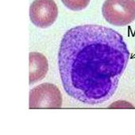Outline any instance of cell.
Instances as JSON below:
<instances>
[{
    "label": "cell",
    "instance_id": "6da1fadb",
    "mask_svg": "<svg viewBox=\"0 0 135 135\" xmlns=\"http://www.w3.org/2000/svg\"><path fill=\"white\" fill-rule=\"evenodd\" d=\"M129 60L123 37L110 28L83 25L68 30L60 45L59 72L65 92L88 105L108 101Z\"/></svg>",
    "mask_w": 135,
    "mask_h": 135
},
{
    "label": "cell",
    "instance_id": "7a4b0ae2",
    "mask_svg": "<svg viewBox=\"0 0 135 135\" xmlns=\"http://www.w3.org/2000/svg\"><path fill=\"white\" fill-rule=\"evenodd\" d=\"M102 13L106 21L111 25L128 26L135 20V0H106Z\"/></svg>",
    "mask_w": 135,
    "mask_h": 135
},
{
    "label": "cell",
    "instance_id": "3957f363",
    "mask_svg": "<svg viewBox=\"0 0 135 135\" xmlns=\"http://www.w3.org/2000/svg\"><path fill=\"white\" fill-rule=\"evenodd\" d=\"M62 95L59 88L49 83L41 84L33 88L30 92V105L34 108H60Z\"/></svg>",
    "mask_w": 135,
    "mask_h": 135
},
{
    "label": "cell",
    "instance_id": "277c9868",
    "mask_svg": "<svg viewBox=\"0 0 135 135\" xmlns=\"http://www.w3.org/2000/svg\"><path fill=\"white\" fill-rule=\"evenodd\" d=\"M32 23L41 29L51 26L58 17V7L54 0H34L30 8Z\"/></svg>",
    "mask_w": 135,
    "mask_h": 135
},
{
    "label": "cell",
    "instance_id": "5b68a950",
    "mask_svg": "<svg viewBox=\"0 0 135 135\" xmlns=\"http://www.w3.org/2000/svg\"><path fill=\"white\" fill-rule=\"evenodd\" d=\"M48 70V60L43 54L40 52L30 53V84L44 79Z\"/></svg>",
    "mask_w": 135,
    "mask_h": 135
},
{
    "label": "cell",
    "instance_id": "8992f818",
    "mask_svg": "<svg viewBox=\"0 0 135 135\" xmlns=\"http://www.w3.org/2000/svg\"><path fill=\"white\" fill-rule=\"evenodd\" d=\"M61 2L68 9L80 11L86 9L90 3V0H61Z\"/></svg>",
    "mask_w": 135,
    "mask_h": 135
}]
</instances>
